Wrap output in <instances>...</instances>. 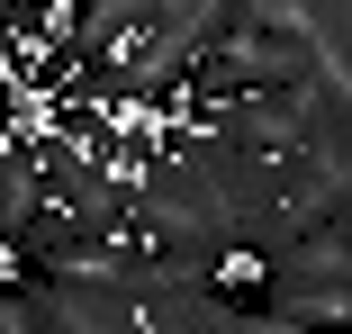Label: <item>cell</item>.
Listing matches in <instances>:
<instances>
[{
	"instance_id": "1",
	"label": "cell",
	"mask_w": 352,
	"mask_h": 334,
	"mask_svg": "<svg viewBox=\"0 0 352 334\" xmlns=\"http://www.w3.org/2000/svg\"><path fill=\"white\" fill-rule=\"evenodd\" d=\"M262 307L307 334H352V226H316L262 262Z\"/></svg>"
}]
</instances>
